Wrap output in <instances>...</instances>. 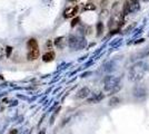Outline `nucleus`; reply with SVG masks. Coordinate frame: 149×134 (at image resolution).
<instances>
[{"instance_id":"f257e3e1","label":"nucleus","mask_w":149,"mask_h":134,"mask_svg":"<svg viewBox=\"0 0 149 134\" xmlns=\"http://www.w3.org/2000/svg\"><path fill=\"white\" fill-rule=\"evenodd\" d=\"M146 73V65L143 63H138L135 64L128 72V78L131 82H139L145 77Z\"/></svg>"},{"instance_id":"f03ea898","label":"nucleus","mask_w":149,"mask_h":134,"mask_svg":"<svg viewBox=\"0 0 149 134\" xmlns=\"http://www.w3.org/2000/svg\"><path fill=\"white\" fill-rule=\"evenodd\" d=\"M106 92H110V93H116L121 88V83H120V78L119 77L109 76L105 81V86H104Z\"/></svg>"},{"instance_id":"7ed1b4c3","label":"nucleus","mask_w":149,"mask_h":134,"mask_svg":"<svg viewBox=\"0 0 149 134\" xmlns=\"http://www.w3.org/2000/svg\"><path fill=\"white\" fill-rule=\"evenodd\" d=\"M69 46L71 48H74V49H81V48H84L86 46V41H85V39L71 36L69 38Z\"/></svg>"},{"instance_id":"20e7f679","label":"nucleus","mask_w":149,"mask_h":134,"mask_svg":"<svg viewBox=\"0 0 149 134\" xmlns=\"http://www.w3.org/2000/svg\"><path fill=\"white\" fill-rule=\"evenodd\" d=\"M79 10V7L78 6H70L68 8H66V10L63 11V17L66 19H70V18H74V16L78 13Z\"/></svg>"},{"instance_id":"39448f33","label":"nucleus","mask_w":149,"mask_h":134,"mask_svg":"<svg viewBox=\"0 0 149 134\" xmlns=\"http://www.w3.org/2000/svg\"><path fill=\"white\" fill-rule=\"evenodd\" d=\"M90 94H91V91L88 88V87H82V88H80L77 92L76 97L77 98H80V100H84V98H87L88 96H90Z\"/></svg>"},{"instance_id":"423d86ee","label":"nucleus","mask_w":149,"mask_h":134,"mask_svg":"<svg viewBox=\"0 0 149 134\" xmlns=\"http://www.w3.org/2000/svg\"><path fill=\"white\" fill-rule=\"evenodd\" d=\"M147 95V91L143 88V87H140V86H136L134 88V96L137 97V98H143Z\"/></svg>"},{"instance_id":"0eeeda50","label":"nucleus","mask_w":149,"mask_h":134,"mask_svg":"<svg viewBox=\"0 0 149 134\" xmlns=\"http://www.w3.org/2000/svg\"><path fill=\"white\" fill-rule=\"evenodd\" d=\"M39 48H33V49H29V53H28V55H27V57L29 60H35V59H37L39 57Z\"/></svg>"},{"instance_id":"6e6552de","label":"nucleus","mask_w":149,"mask_h":134,"mask_svg":"<svg viewBox=\"0 0 149 134\" xmlns=\"http://www.w3.org/2000/svg\"><path fill=\"white\" fill-rule=\"evenodd\" d=\"M54 58H55V53L54 51H48V53H46L42 56V60L46 62V63H48V62L54 60Z\"/></svg>"},{"instance_id":"1a4fd4ad","label":"nucleus","mask_w":149,"mask_h":134,"mask_svg":"<svg viewBox=\"0 0 149 134\" xmlns=\"http://www.w3.org/2000/svg\"><path fill=\"white\" fill-rule=\"evenodd\" d=\"M28 48L29 49H33V48H38V43H37V40L35 38H31L28 40Z\"/></svg>"},{"instance_id":"9d476101","label":"nucleus","mask_w":149,"mask_h":134,"mask_svg":"<svg viewBox=\"0 0 149 134\" xmlns=\"http://www.w3.org/2000/svg\"><path fill=\"white\" fill-rule=\"evenodd\" d=\"M119 103H120V98H118V97H112V98L109 100L108 105L109 106H116V105H118Z\"/></svg>"},{"instance_id":"9b49d317","label":"nucleus","mask_w":149,"mask_h":134,"mask_svg":"<svg viewBox=\"0 0 149 134\" xmlns=\"http://www.w3.org/2000/svg\"><path fill=\"white\" fill-rule=\"evenodd\" d=\"M61 43H63V38L62 37H59V38H57L55 40V45H56L58 48H62L63 47V45H61Z\"/></svg>"},{"instance_id":"f8f14e48","label":"nucleus","mask_w":149,"mask_h":134,"mask_svg":"<svg viewBox=\"0 0 149 134\" xmlns=\"http://www.w3.org/2000/svg\"><path fill=\"white\" fill-rule=\"evenodd\" d=\"M104 98V95H101V94H98V95L96 96L95 98H91V100H89V103H97L99 102L100 100H102Z\"/></svg>"},{"instance_id":"ddd939ff","label":"nucleus","mask_w":149,"mask_h":134,"mask_svg":"<svg viewBox=\"0 0 149 134\" xmlns=\"http://www.w3.org/2000/svg\"><path fill=\"white\" fill-rule=\"evenodd\" d=\"M131 5H132V9H135L138 7V0H130Z\"/></svg>"},{"instance_id":"4468645a","label":"nucleus","mask_w":149,"mask_h":134,"mask_svg":"<svg viewBox=\"0 0 149 134\" xmlns=\"http://www.w3.org/2000/svg\"><path fill=\"white\" fill-rule=\"evenodd\" d=\"M100 30L102 32V24H101V22L98 24V35H100Z\"/></svg>"},{"instance_id":"2eb2a0df","label":"nucleus","mask_w":149,"mask_h":134,"mask_svg":"<svg viewBox=\"0 0 149 134\" xmlns=\"http://www.w3.org/2000/svg\"><path fill=\"white\" fill-rule=\"evenodd\" d=\"M10 134H17V131H16V130H13V131Z\"/></svg>"},{"instance_id":"dca6fc26","label":"nucleus","mask_w":149,"mask_h":134,"mask_svg":"<svg viewBox=\"0 0 149 134\" xmlns=\"http://www.w3.org/2000/svg\"><path fill=\"white\" fill-rule=\"evenodd\" d=\"M69 1H70V2H76L77 0H69Z\"/></svg>"}]
</instances>
